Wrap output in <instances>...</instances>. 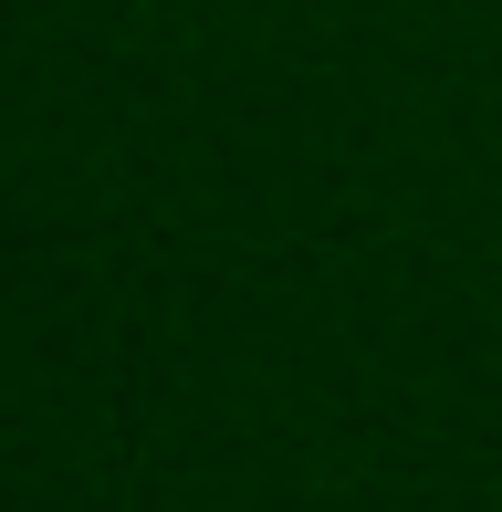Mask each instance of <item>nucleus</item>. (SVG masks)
<instances>
[]
</instances>
